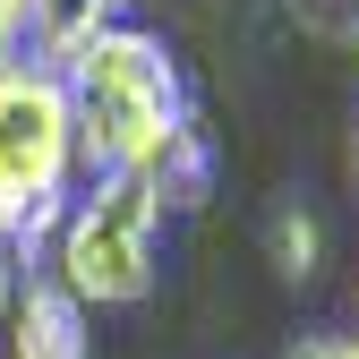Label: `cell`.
<instances>
[{"mask_svg": "<svg viewBox=\"0 0 359 359\" xmlns=\"http://www.w3.org/2000/svg\"><path fill=\"white\" fill-rule=\"evenodd\" d=\"M60 86H69V111H77V154L95 171H146L171 128H189L180 69L137 26H103L60 69Z\"/></svg>", "mask_w": 359, "mask_h": 359, "instance_id": "6da1fadb", "label": "cell"}, {"mask_svg": "<svg viewBox=\"0 0 359 359\" xmlns=\"http://www.w3.org/2000/svg\"><path fill=\"white\" fill-rule=\"evenodd\" d=\"M77 163V111L69 86L52 69H0V214H18L34 197H60V180Z\"/></svg>", "mask_w": 359, "mask_h": 359, "instance_id": "7a4b0ae2", "label": "cell"}, {"mask_svg": "<svg viewBox=\"0 0 359 359\" xmlns=\"http://www.w3.org/2000/svg\"><path fill=\"white\" fill-rule=\"evenodd\" d=\"M52 265H60V291L77 308L86 299H95V308H128V299L154 291V240L128 231V222H111L103 205H69Z\"/></svg>", "mask_w": 359, "mask_h": 359, "instance_id": "3957f363", "label": "cell"}, {"mask_svg": "<svg viewBox=\"0 0 359 359\" xmlns=\"http://www.w3.org/2000/svg\"><path fill=\"white\" fill-rule=\"evenodd\" d=\"M9 351L18 359H86L95 334H86V308L60 291V283H26L9 299Z\"/></svg>", "mask_w": 359, "mask_h": 359, "instance_id": "277c9868", "label": "cell"}, {"mask_svg": "<svg viewBox=\"0 0 359 359\" xmlns=\"http://www.w3.org/2000/svg\"><path fill=\"white\" fill-rule=\"evenodd\" d=\"M103 26H111V0H26V34H34V52H43L52 77H60Z\"/></svg>", "mask_w": 359, "mask_h": 359, "instance_id": "5b68a950", "label": "cell"}, {"mask_svg": "<svg viewBox=\"0 0 359 359\" xmlns=\"http://www.w3.org/2000/svg\"><path fill=\"white\" fill-rule=\"evenodd\" d=\"M146 180H154L163 205H205V197H214V146H205V128H197V120L171 128L163 154L146 163Z\"/></svg>", "mask_w": 359, "mask_h": 359, "instance_id": "8992f818", "label": "cell"}, {"mask_svg": "<svg viewBox=\"0 0 359 359\" xmlns=\"http://www.w3.org/2000/svg\"><path fill=\"white\" fill-rule=\"evenodd\" d=\"M95 205H103L111 222H128V231H146V240H154V222H163V197H154V180H146V171H103Z\"/></svg>", "mask_w": 359, "mask_h": 359, "instance_id": "52a82bcc", "label": "cell"}, {"mask_svg": "<svg viewBox=\"0 0 359 359\" xmlns=\"http://www.w3.org/2000/svg\"><path fill=\"white\" fill-rule=\"evenodd\" d=\"M317 248H325V240H317V222H308V214H283V222H274V265H283L291 283L317 274Z\"/></svg>", "mask_w": 359, "mask_h": 359, "instance_id": "ba28073f", "label": "cell"}, {"mask_svg": "<svg viewBox=\"0 0 359 359\" xmlns=\"http://www.w3.org/2000/svg\"><path fill=\"white\" fill-rule=\"evenodd\" d=\"M317 34H359V0H291Z\"/></svg>", "mask_w": 359, "mask_h": 359, "instance_id": "9c48e42d", "label": "cell"}, {"mask_svg": "<svg viewBox=\"0 0 359 359\" xmlns=\"http://www.w3.org/2000/svg\"><path fill=\"white\" fill-rule=\"evenodd\" d=\"M9 299H18V283H9V248H0V325H9Z\"/></svg>", "mask_w": 359, "mask_h": 359, "instance_id": "30bf717a", "label": "cell"}, {"mask_svg": "<svg viewBox=\"0 0 359 359\" xmlns=\"http://www.w3.org/2000/svg\"><path fill=\"white\" fill-rule=\"evenodd\" d=\"M291 359H334V342H299V351H291Z\"/></svg>", "mask_w": 359, "mask_h": 359, "instance_id": "8fae6325", "label": "cell"}, {"mask_svg": "<svg viewBox=\"0 0 359 359\" xmlns=\"http://www.w3.org/2000/svg\"><path fill=\"white\" fill-rule=\"evenodd\" d=\"M334 359H359V342H334Z\"/></svg>", "mask_w": 359, "mask_h": 359, "instance_id": "7c38bea8", "label": "cell"}, {"mask_svg": "<svg viewBox=\"0 0 359 359\" xmlns=\"http://www.w3.org/2000/svg\"><path fill=\"white\" fill-rule=\"evenodd\" d=\"M111 9H128V0H111Z\"/></svg>", "mask_w": 359, "mask_h": 359, "instance_id": "4fadbf2b", "label": "cell"}, {"mask_svg": "<svg viewBox=\"0 0 359 359\" xmlns=\"http://www.w3.org/2000/svg\"><path fill=\"white\" fill-rule=\"evenodd\" d=\"M351 154H359V146H351Z\"/></svg>", "mask_w": 359, "mask_h": 359, "instance_id": "5bb4252c", "label": "cell"}]
</instances>
